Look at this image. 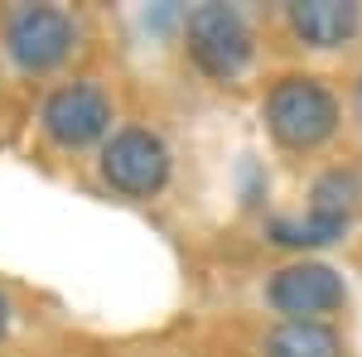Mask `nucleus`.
Returning <instances> with one entry per match:
<instances>
[{
    "instance_id": "f257e3e1",
    "label": "nucleus",
    "mask_w": 362,
    "mask_h": 357,
    "mask_svg": "<svg viewBox=\"0 0 362 357\" xmlns=\"http://www.w3.org/2000/svg\"><path fill=\"white\" fill-rule=\"evenodd\" d=\"M261 116H266V131H271V140H276L280 150L305 155V150H319V145H329L338 136L343 107H338L334 87L324 83V78H314V73H285V78L271 83Z\"/></svg>"
},
{
    "instance_id": "f03ea898",
    "label": "nucleus",
    "mask_w": 362,
    "mask_h": 357,
    "mask_svg": "<svg viewBox=\"0 0 362 357\" xmlns=\"http://www.w3.org/2000/svg\"><path fill=\"white\" fill-rule=\"evenodd\" d=\"M184 49L213 83H237L256 58V34L237 5H198L184 20Z\"/></svg>"
},
{
    "instance_id": "7ed1b4c3",
    "label": "nucleus",
    "mask_w": 362,
    "mask_h": 357,
    "mask_svg": "<svg viewBox=\"0 0 362 357\" xmlns=\"http://www.w3.org/2000/svg\"><path fill=\"white\" fill-rule=\"evenodd\" d=\"M362 198V174L358 169H329L309 189V213L305 218H271L266 237L280 247H329L348 232Z\"/></svg>"
},
{
    "instance_id": "20e7f679",
    "label": "nucleus",
    "mask_w": 362,
    "mask_h": 357,
    "mask_svg": "<svg viewBox=\"0 0 362 357\" xmlns=\"http://www.w3.org/2000/svg\"><path fill=\"white\" fill-rule=\"evenodd\" d=\"M97 174L121 198H155L169 184V145L145 126H121L102 140Z\"/></svg>"
},
{
    "instance_id": "39448f33",
    "label": "nucleus",
    "mask_w": 362,
    "mask_h": 357,
    "mask_svg": "<svg viewBox=\"0 0 362 357\" xmlns=\"http://www.w3.org/2000/svg\"><path fill=\"white\" fill-rule=\"evenodd\" d=\"M78 49V20L58 5H20L5 20V54L20 73H54Z\"/></svg>"
},
{
    "instance_id": "423d86ee",
    "label": "nucleus",
    "mask_w": 362,
    "mask_h": 357,
    "mask_svg": "<svg viewBox=\"0 0 362 357\" xmlns=\"http://www.w3.org/2000/svg\"><path fill=\"white\" fill-rule=\"evenodd\" d=\"M266 304L280 314V324H324L348 304V285L324 261H290L266 280Z\"/></svg>"
},
{
    "instance_id": "0eeeda50",
    "label": "nucleus",
    "mask_w": 362,
    "mask_h": 357,
    "mask_svg": "<svg viewBox=\"0 0 362 357\" xmlns=\"http://www.w3.org/2000/svg\"><path fill=\"white\" fill-rule=\"evenodd\" d=\"M112 97L97 83H63L39 107V131L58 150H87L112 136Z\"/></svg>"
},
{
    "instance_id": "6e6552de",
    "label": "nucleus",
    "mask_w": 362,
    "mask_h": 357,
    "mask_svg": "<svg viewBox=\"0 0 362 357\" xmlns=\"http://www.w3.org/2000/svg\"><path fill=\"white\" fill-rule=\"evenodd\" d=\"M285 20L305 49H343L358 39L362 5H353V0H300L285 10Z\"/></svg>"
},
{
    "instance_id": "1a4fd4ad",
    "label": "nucleus",
    "mask_w": 362,
    "mask_h": 357,
    "mask_svg": "<svg viewBox=\"0 0 362 357\" xmlns=\"http://www.w3.org/2000/svg\"><path fill=\"white\" fill-rule=\"evenodd\" d=\"M261 357H348V343L329 324H276L261 338Z\"/></svg>"
},
{
    "instance_id": "9d476101",
    "label": "nucleus",
    "mask_w": 362,
    "mask_h": 357,
    "mask_svg": "<svg viewBox=\"0 0 362 357\" xmlns=\"http://www.w3.org/2000/svg\"><path fill=\"white\" fill-rule=\"evenodd\" d=\"M10 319H15V314H10V300L0 295V343H5V333H10Z\"/></svg>"
},
{
    "instance_id": "9b49d317",
    "label": "nucleus",
    "mask_w": 362,
    "mask_h": 357,
    "mask_svg": "<svg viewBox=\"0 0 362 357\" xmlns=\"http://www.w3.org/2000/svg\"><path fill=\"white\" fill-rule=\"evenodd\" d=\"M353 116H358V126H362V73H358V83H353Z\"/></svg>"
}]
</instances>
